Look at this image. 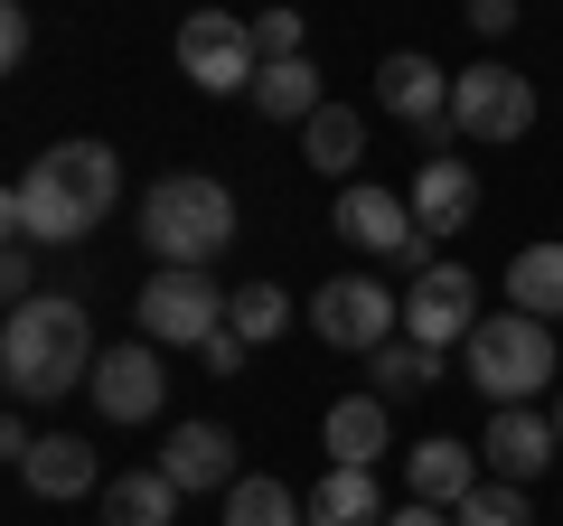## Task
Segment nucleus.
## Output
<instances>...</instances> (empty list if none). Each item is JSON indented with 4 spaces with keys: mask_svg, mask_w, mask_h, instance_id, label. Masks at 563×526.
<instances>
[{
    "mask_svg": "<svg viewBox=\"0 0 563 526\" xmlns=\"http://www.w3.org/2000/svg\"><path fill=\"white\" fill-rule=\"evenodd\" d=\"M479 273L470 263H432V273H413V292H404V339L413 348H470V329H479Z\"/></svg>",
    "mask_w": 563,
    "mask_h": 526,
    "instance_id": "9",
    "label": "nucleus"
},
{
    "mask_svg": "<svg viewBox=\"0 0 563 526\" xmlns=\"http://www.w3.org/2000/svg\"><path fill=\"white\" fill-rule=\"evenodd\" d=\"M451 517H461V526H536V517H526V489H517V480H479L461 507H451Z\"/></svg>",
    "mask_w": 563,
    "mask_h": 526,
    "instance_id": "27",
    "label": "nucleus"
},
{
    "mask_svg": "<svg viewBox=\"0 0 563 526\" xmlns=\"http://www.w3.org/2000/svg\"><path fill=\"white\" fill-rule=\"evenodd\" d=\"M339 226L347 244H357V254H385V263H404L422 244V226H413V198H395V188H376V179H347L339 188Z\"/></svg>",
    "mask_w": 563,
    "mask_h": 526,
    "instance_id": "11",
    "label": "nucleus"
},
{
    "mask_svg": "<svg viewBox=\"0 0 563 526\" xmlns=\"http://www.w3.org/2000/svg\"><path fill=\"white\" fill-rule=\"evenodd\" d=\"M141 244L151 263H217L235 244V188L207 179V169H169V179L141 188Z\"/></svg>",
    "mask_w": 563,
    "mask_h": 526,
    "instance_id": "3",
    "label": "nucleus"
},
{
    "mask_svg": "<svg viewBox=\"0 0 563 526\" xmlns=\"http://www.w3.org/2000/svg\"><path fill=\"white\" fill-rule=\"evenodd\" d=\"M554 414H536V405H498L488 414V432H479V461H488V480H536L544 461H554Z\"/></svg>",
    "mask_w": 563,
    "mask_h": 526,
    "instance_id": "14",
    "label": "nucleus"
},
{
    "mask_svg": "<svg viewBox=\"0 0 563 526\" xmlns=\"http://www.w3.org/2000/svg\"><path fill=\"white\" fill-rule=\"evenodd\" d=\"M413 226L422 235H461L470 217H479V169L461 161V151H422V169H413Z\"/></svg>",
    "mask_w": 563,
    "mask_h": 526,
    "instance_id": "13",
    "label": "nucleus"
},
{
    "mask_svg": "<svg viewBox=\"0 0 563 526\" xmlns=\"http://www.w3.org/2000/svg\"><path fill=\"white\" fill-rule=\"evenodd\" d=\"M225 329H235L244 348H273L282 329H291V292L282 283H244L235 302H225Z\"/></svg>",
    "mask_w": 563,
    "mask_h": 526,
    "instance_id": "25",
    "label": "nucleus"
},
{
    "mask_svg": "<svg viewBox=\"0 0 563 526\" xmlns=\"http://www.w3.org/2000/svg\"><path fill=\"white\" fill-rule=\"evenodd\" d=\"M376 395H422V385L442 376V358H432V348H413V339H395V348H376Z\"/></svg>",
    "mask_w": 563,
    "mask_h": 526,
    "instance_id": "26",
    "label": "nucleus"
},
{
    "mask_svg": "<svg viewBox=\"0 0 563 526\" xmlns=\"http://www.w3.org/2000/svg\"><path fill=\"white\" fill-rule=\"evenodd\" d=\"M470 29H479V39H507V29H517V0H470Z\"/></svg>",
    "mask_w": 563,
    "mask_h": 526,
    "instance_id": "32",
    "label": "nucleus"
},
{
    "mask_svg": "<svg viewBox=\"0 0 563 526\" xmlns=\"http://www.w3.org/2000/svg\"><path fill=\"white\" fill-rule=\"evenodd\" d=\"M161 470L188 489V498H207V489H235V480H244V470H235V432H225V424H179V432L161 442Z\"/></svg>",
    "mask_w": 563,
    "mask_h": 526,
    "instance_id": "15",
    "label": "nucleus"
},
{
    "mask_svg": "<svg viewBox=\"0 0 563 526\" xmlns=\"http://www.w3.org/2000/svg\"><path fill=\"white\" fill-rule=\"evenodd\" d=\"M301 161L320 169V179H357V161H366V122H357V103H320V113L301 122Z\"/></svg>",
    "mask_w": 563,
    "mask_h": 526,
    "instance_id": "20",
    "label": "nucleus"
},
{
    "mask_svg": "<svg viewBox=\"0 0 563 526\" xmlns=\"http://www.w3.org/2000/svg\"><path fill=\"white\" fill-rule=\"evenodd\" d=\"M0 66H29V10H20V0L0 10Z\"/></svg>",
    "mask_w": 563,
    "mask_h": 526,
    "instance_id": "31",
    "label": "nucleus"
},
{
    "mask_svg": "<svg viewBox=\"0 0 563 526\" xmlns=\"http://www.w3.org/2000/svg\"><path fill=\"white\" fill-rule=\"evenodd\" d=\"M404 480H413V498L461 507L470 489L488 480V461H479V442H442V432H432V442H413V451H404Z\"/></svg>",
    "mask_w": 563,
    "mask_h": 526,
    "instance_id": "17",
    "label": "nucleus"
},
{
    "mask_svg": "<svg viewBox=\"0 0 563 526\" xmlns=\"http://www.w3.org/2000/svg\"><path fill=\"white\" fill-rule=\"evenodd\" d=\"M507 310L563 320V235H554V244H526V254L507 263Z\"/></svg>",
    "mask_w": 563,
    "mask_h": 526,
    "instance_id": "23",
    "label": "nucleus"
},
{
    "mask_svg": "<svg viewBox=\"0 0 563 526\" xmlns=\"http://www.w3.org/2000/svg\"><path fill=\"white\" fill-rule=\"evenodd\" d=\"M320 66H310V57H282V66H263V76H254V113L263 122H310V113H320Z\"/></svg>",
    "mask_w": 563,
    "mask_h": 526,
    "instance_id": "22",
    "label": "nucleus"
},
{
    "mask_svg": "<svg viewBox=\"0 0 563 526\" xmlns=\"http://www.w3.org/2000/svg\"><path fill=\"white\" fill-rule=\"evenodd\" d=\"M385 526H461L451 507H432V498H413V507H385Z\"/></svg>",
    "mask_w": 563,
    "mask_h": 526,
    "instance_id": "34",
    "label": "nucleus"
},
{
    "mask_svg": "<svg viewBox=\"0 0 563 526\" xmlns=\"http://www.w3.org/2000/svg\"><path fill=\"white\" fill-rule=\"evenodd\" d=\"M198 358H207V376H244V358H254V348H244L235 329H217V339H207Z\"/></svg>",
    "mask_w": 563,
    "mask_h": 526,
    "instance_id": "30",
    "label": "nucleus"
},
{
    "mask_svg": "<svg viewBox=\"0 0 563 526\" xmlns=\"http://www.w3.org/2000/svg\"><path fill=\"white\" fill-rule=\"evenodd\" d=\"M310 526H385L376 470H329V480L310 489Z\"/></svg>",
    "mask_w": 563,
    "mask_h": 526,
    "instance_id": "24",
    "label": "nucleus"
},
{
    "mask_svg": "<svg viewBox=\"0 0 563 526\" xmlns=\"http://www.w3.org/2000/svg\"><path fill=\"white\" fill-rule=\"evenodd\" d=\"M20 480H29V498H85V489H103V461L76 432H38V451L20 461Z\"/></svg>",
    "mask_w": 563,
    "mask_h": 526,
    "instance_id": "18",
    "label": "nucleus"
},
{
    "mask_svg": "<svg viewBox=\"0 0 563 526\" xmlns=\"http://www.w3.org/2000/svg\"><path fill=\"white\" fill-rule=\"evenodd\" d=\"M470 385L488 395V414L498 405H536L544 385H554V320H536V310H488L479 329H470Z\"/></svg>",
    "mask_w": 563,
    "mask_h": 526,
    "instance_id": "4",
    "label": "nucleus"
},
{
    "mask_svg": "<svg viewBox=\"0 0 563 526\" xmlns=\"http://www.w3.org/2000/svg\"><path fill=\"white\" fill-rule=\"evenodd\" d=\"M554 442H563V395H554Z\"/></svg>",
    "mask_w": 563,
    "mask_h": 526,
    "instance_id": "35",
    "label": "nucleus"
},
{
    "mask_svg": "<svg viewBox=\"0 0 563 526\" xmlns=\"http://www.w3.org/2000/svg\"><path fill=\"white\" fill-rule=\"evenodd\" d=\"M95 414L103 424H151V414L169 405V366H161V348L151 339H122V348H103L95 358Z\"/></svg>",
    "mask_w": 563,
    "mask_h": 526,
    "instance_id": "10",
    "label": "nucleus"
},
{
    "mask_svg": "<svg viewBox=\"0 0 563 526\" xmlns=\"http://www.w3.org/2000/svg\"><path fill=\"white\" fill-rule=\"evenodd\" d=\"M254 47H263V66H282V57H310V29H301V10H254Z\"/></svg>",
    "mask_w": 563,
    "mask_h": 526,
    "instance_id": "28",
    "label": "nucleus"
},
{
    "mask_svg": "<svg viewBox=\"0 0 563 526\" xmlns=\"http://www.w3.org/2000/svg\"><path fill=\"white\" fill-rule=\"evenodd\" d=\"M376 103H385L395 122H413L422 142H432V132L451 122V66H432L422 47H395V57L376 66Z\"/></svg>",
    "mask_w": 563,
    "mask_h": 526,
    "instance_id": "12",
    "label": "nucleus"
},
{
    "mask_svg": "<svg viewBox=\"0 0 563 526\" xmlns=\"http://www.w3.org/2000/svg\"><path fill=\"white\" fill-rule=\"evenodd\" d=\"M95 498H103V526H169V517H179V498H188V489L169 480L161 461H151V470H113V480H103Z\"/></svg>",
    "mask_w": 563,
    "mask_h": 526,
    "instance_id": "19",
    "label": "nucleus"
},
{
    "mask_svg": "<svg viewBox=\"0 0 563 526\" xmlns=\"http://www.w3.org/2000/svg\"><path fill=\"white\" fill-rule=\"evenodd\" d=\"M0 451H10V470L38 451V432H29V414H0Z\"/></svg>",
    "mask_w": 563,
    "mask_h": 526,
    "instance_id": "33",
    "label": "nucleus"
},
{
    "mask_svg": "<svg viewBox=\"0 0 563 526\" xmlns=\"http://www.w3.org/2000/svg\"><path fill=\"white\" fill-rule=\"evenodd\" d=\"M113 207H122L113 142H57V151H38V161L10 179L0 217H10V235H29V244H85Z\"/></svg>",
    "mask_w": 563,
    "mask_h": 526,
    "instance_id": "1",
    "label": "nucleus"
},
{
    "mask_svg": "<svg viewBox=\"0 0 563 526\" xmlns=\"http://www.w3.org/2000/svg\"><path fill=\"white\" fill-rule=\"evenodd\" d=\"M179 76L198 85V95H254L263 76V47H254V20H235V10H188L179 20Z\"/></svg>",
    "mask_w": 563,
    "mask_h": 526,
    "instance_id": "7",
    "label": "nucleus"
},
{
    "mask_svg": "<svg viewBox=\"0 0 563 526\" xmlns=\"http://www.w3.org/2000/svg\"><path fill=\"white\" fill-rule=\"evenodd\" d=\"M95 320H85L76 292H38V302H10L0 320V376L20 405H57L76 385H95Z\"/></svg>",
    "mask_w": 563,
    "mask_h": 526,
    "instance_id": "2",
    "label": "nucleus"
},
{
    "mask_svg": "<svg viewBox=\"0 0 563 526\" xmlns=\"http://www.w3.org/2000/svg\"><path fill=\"white\" fill-rule=\"evenodd\" d=\"M0 292L10 302H38V244L29 235H10V254H0Z\"/></svg>",
    "mask_w": 563,
    "mask_h": 526,
    "instance_id": "29",
    "label": "nucleus"
},
{
    "mask_svg": "<svg viewBox=\"0 0 563 526\" xmlns=\"http://www.w3.org/2000/svg\"><path fill=\"white\" fill-rule=\"evenodd\" d=\"M225 526H310V498L291 480H273V470H244L225 489Z\"/></svg>",
    "mask_w": 563,
    "mask_h": 526,
    "instance_id": "21",
    "label": "nucleus"
},
{
    "mask_svg": "<svg viewBox=\"0 0 563 526\" xmlns=\"http://www.w3.org/2000/svg\"><path fill=\"white\" fill-rule=\"evenodd\" d=\"M385 442H395V424H385V395H339V405H329V424H320L329 470H376Z\"/></svg>",
    "mask_w": 563,
    "mask_h": 526,
    "instance_id": "16",
    "label": "nucleus"
},
{
    "mask_svg": "<svg viewBox=\"0 0 563 526\" xmlns=\"http://www.w3.org/2000/svg\"><path fill=\"white\" fill-rule=\"evenodd\" d=\"M225 302H235V292H217V273H198V263H161V273L132 292V329L151 348H207L225 329Z\"/></svg>",
    "mask_w": 563,
    "mask_h": 526,
    "instance_id": "5",
    "label": "nucleus"
},
{
    "mask_svg": "<svg viewBox=\"0 0 563 526\" xmlns=\"http://www.w3.org/2000/svg\"><path fill=\"white\" fill-rule=\"evenodd\" d=\"M310 329H320L329 348H347V358H376V348L404 339V292L366 283V273H339V283L310 292Z\"/></svg>",
    "mask_w": 563,
    "mask_h": 526,
    "instance_id": "8",
    "label": "nucleus"
},
{
    "mask_svg": "<svg viewBox=\"0 0 563 526\" xmlns=\"http://www.w3.org/2000/svg\"><path fill=\"white\" fill-rule=\"evenodd\" d=\"M451 132L479 142V151L526 142V132H536V85H526L517 66H498V57L461 66V76H451Z\"/></svg>",
    "mask_w": 563,
    "mask_h": 526,
    "instance_id": "6",
    "label": "nucleus"
}]
</instances>
